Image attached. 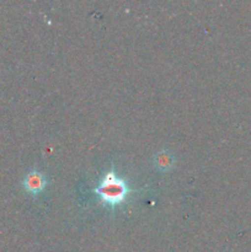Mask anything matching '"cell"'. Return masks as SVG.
<instances>
[{
    "label": "cell",
    "instance_id": "cell-1",
    "mask_svg": "<svg viewBox=\"0 0 251 252\" xmlns=\"http://www.w3.org/2000/svg\"><path fill=\"white\" fill-rule=\"evenodd\" d=\"M95 191L105 203L110 206H117L125 201L129 189L125 180L118 177L113 171H110L106 174Z\"/></svg>",
    "mask_w": 251,
    "mask_h": 252
},
{
    "label": "cell",
    "instance_id": "cell-2",
    "mask_svg": "<svg viewBox=\"0 0 251 252\" xmlns=\"http://www.w3.org/2000/svg\"><path fill=\"white\" fill-rule=\"evenodd\" d=\"M24 186L30 193L37 194L44 189L46 186V179L43 177V175L38 171H32L25 177Z\"/></svg>",
    "mask_w": 251,
    "mask_h": 252
},
{
    "label": "cell",
    "instance_id": "cell-3",
    "mask_svg": "<svg viewBox=\"0 0 251 252\" xmlns=\"http://www.w3.org/2000/svg\"><path fill=\"white\" fill-rule=\"evenodd\" d=\"M157 166L161 170H167L172 166V157L167 152H161L157 155Z\"/></svg>",
    "mask_w": 251,
    "mask_h": 252
}]
</instances>
